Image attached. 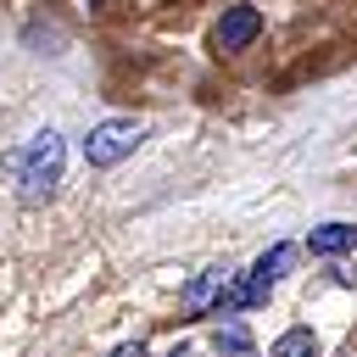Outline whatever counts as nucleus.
<instances>
[{"mask_svg":"<svg viewBox=\"0 0 357 357\" xmlns=\"http://www.w3.org/2000/svg\"><path fill=\"white\" fill-rule=\"evenodd\" d=\"M61 162H67L61 134H56V128H39V134L28 139V151L11 156V173H17V184H22V201H45V195L61 184Z\"/></svg>","mask_w":357,"mask_h":357,"instance_id":"f257e3e1","label":"nucleus"},{"mask_svg":"<svg viewBox=\"0 0 357 357\" xmlns=\"http://www.w3.org/2000/svg\"><path fill=\"white\" fill-rule=\"evenodd\" d=\"M139 139H145V123H134V117H106V123H95V128L84 134V162H89V167H117Z\"/></svg>","mask_w":357,"mask_h":357,"instance_id":"f03ea898","label":"nucleus"},{"mask_svg":"<svg viewBox=\"0 0 357 357\" xmlns=\"http://www.w3.org/2000/svg\"><path fill=\"white\" fill-rule=\"evenodd\" d=\"M257 33H262V11L257 6H229L218 17V28H212V45L218 50H245Z\"/></svg>","mask_w":357,"mask_h":357,"instance_id":"7ed1b4c3","label":"nucleus"},{"mask_svg":"<svg viewBox=\"0 0 357 357\" xmlns=\"http://www.w3.org/2000/svg\"><path fill=\"white\" fill-rule=\"evenodd\" d=\"M268 301V284L262 279H251V273H234L229 284H223V296H218V307H212V318H240V312H251V307H262Z\"/></svg>","mask_w":357,"mask_h":357,"instance_id":"20e7f679","label":"nucleus"},{"mask_svg":"<svg viewBox=\"0 0 357 357\" xmlns=\"http://www.w3.org/2000/svg\"><path fill=\"white\" fill-rule=\"evenodd\" d=\"M223 284H229V273H223V268H201V273L184 284V307H190V312H212V307H218V296H223Z\"/></svg>","mask_w":357,"mask_h":357,"instance_id":"39448f33","label":"nucleus"},{"mask_svg":"<svg viewBox=\"0 0 357 357\" xmlns=\"http://www.w3.org/2000/svg\"><path fill=\"white\" fill-rule=\"evenodd\" d=\"M357 245V229L351 223H318L312 234H307V251L312 257H340V251H351Z\"/></svg>","mask_w":357,"mask_h":357,"instance_id":"423d86ee","label":"nucleus"},{"mask_svg":"<svg viewBox=\"0 0 357 357\" xmlns=\"http://www.w3.org/2000/svg\"><path fill=\"white\" fill-rule=\"evenodd\" d=\"M212 346H218V357H257V346H251V335H245L240 318H234V324H218Z\"/></svg>","mask_w":357,"mask_h":357,"instance_id":"0eeeda50","label":"nucleus"},{"mask_svg":"<svg viewBox=\"0 0 357 357\" xmlns=\"http://www.w3.org/2000/svg\"><path fill=\"white\" fill-rule=\"evenodd\" d=\"M268 357H318V340H312V329H284Z\"/></svg>","mask_w":357,"mask_h":357,"instance_id":"6e6552de","label":"nucleus"},{"mask_svg":"<svg viewBox=\"0 0 357 357\" xmlns=\"http://www.w3.org/2000/svg\"><path fill=\"white\" fill-rule=\"evenodd\" d=\"M290 257H296L290 245H273V251H262V257H257V268H251V279H262V284L273 290V279H279V273L290 268Z\"/></svg>","mask_w":357,"mask_h":357,"instance_id":"1a4fd4ad","label":"nucleus"},{"mask_svg":"<svg viewBox=\"0 0 357 357\" xmlns=\"http://www.w3.org/2000/svg\"><path fill=\"white\" fill-rule=\"evenodd\" d=\"M112 357H145V346H139V340H128V346H117Z\"/></svg>","mask_w":357,"mask_h":357,"instance_id":"9d476101","label":"nucleus"}]
</instances>
